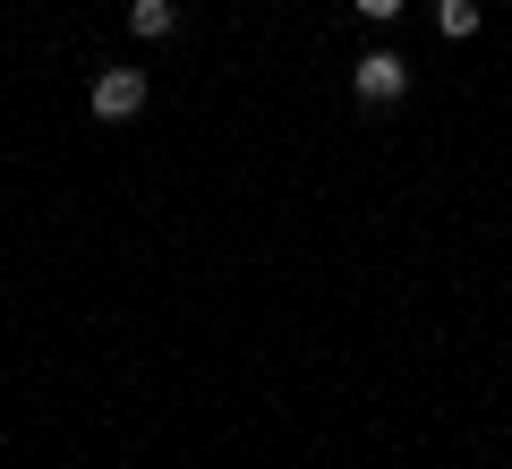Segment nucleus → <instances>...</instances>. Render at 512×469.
<instances>
[{"label": "nucleus", "instance_id": "f257e3e1", "mask_svg": "<svg viewBox=\"0 0 512 469\" xmlns=\"http://www.w3.org/2000/svg\"><path fill=\"white\" fill-rule=\"evenodd\" d=\"M137 111H146V69H103L94 77V120H137Z\"/></svg>", "mask_w": 512, "mask_h": 469}, {"label": "nucleus", "instance_id": "7ed1b4c3", "mask_svg": "<svg viewBox=\"0 0 512 469\" xmlns=\"http://www.w3.org/2000/svg\"><path fill=\"white\" fill-rule=\"evenodd\" d=\"M171 26H180V9H171V0H128V35H146V43H163Z\"/></svg>", "mask_w": 512, "mask_h": 469}, {"label": "nucleus", "instance_id": "f03ea898", "mask_svg": "<svg viewBox=\"0 0 512 469\" xmlns=\"http://www.w3.org/2000/svg\"><path fill=\"white\" fill-rule=\"evenodd\" d=\"M350 94H359V103H402L410 94V69L393 52H367L359 69H350Z\"/></svg>", "mask_w": 512, "mask_h": 469}, {"label": "nucleus", "instance_id": "20e7f679", "mask_svg": "<svg viewBox=\"0 0 512 469\" xmlns=\"http://www.w3.org/2000/svg\"><path fill=\"white\" fill-rule=\"evenodd\" d=\"M436 26H444V35H478V0H444V9H436Z\"/></svg>", "mask_w": 512, "mask_h": 469}, {"label": "nucleus", "instance_id": "39448f33", "mask_svg": "<svg viewBox=\"0 0 512 469\" xmlns=\"http://www.w3.org/2000/svg\"><path fill=\"white\" fill-rule=\"evenodd\" d=\"M359 18H402V0H350Z\"/></svg>", "mask_w": 512, "mask_h": 469}]
</instances>
